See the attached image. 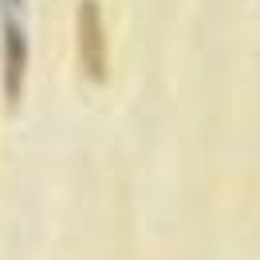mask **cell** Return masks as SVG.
<instances>
[{"mask_svg":"<svg viewBox=\"0 0 260 260\" xmlns=\"http://www.w3.org/2000/svg\"><path fill=\"white\" fill-rule=\"evenodd\" d=\"M75 32H79V63L91 79L107 75V32H103V12L95 0H79V16H75Z\"/></svg>","mask_w":260,"mask_h":260,"instance_id":"6da1fadb","label":"cell"},{"mask_svg":"<svg viewBox=\"0 0 260 260\" xmlns=\"http://www.w3.org/2000/svg\"><path fill=\"white\" fill-rule=\"evenodd\" d=\"M28 63V36L20 20V0H4V67H8V95L20 91V75Z\"/></svg>","mask_w":260,"mask_h":260,"instance_id":"7a4b0ae2","label":"cell"}]
</instances>
